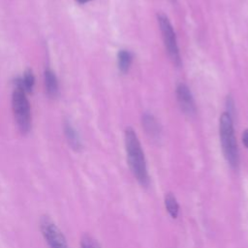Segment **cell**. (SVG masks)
<instances>
[{
	"mask_svg": "<svg viewBox=\"0 0 248 248\" xmlns=\"http://www.w3.org/2000/svg\"><path fill=\"white\" fill-rule=\"evenodd\" d=\"M124 143L130 169L138 182L146 187L149 184L147 164L140 140L132 127H127L124 133Z\"/></svg>",
	"mask_w": 248,
	"mask_h": 248,
	"instance_id": "6da1fadb",
	"label": "cell"
},
{
	"mask_svg": "<svg viewBox=\"0 0 248 248\" xmlns=\"http://www.w3.org/2000/svg\"><path fill=\"white\" fill-rule=\"evenodd\" d=\"M219 137L226 161L232 169H237L239 166V151L232 116L227 111H224L219 119Z\"/></svg>",
	"mask_w": 248,
	"mask_h": 248,
	"instance_id": "7a4b0ae2",
	"label": "cell"
},
{
	"mask_svg": "<svg viewBox=\"0 0 248 248\" xmlns=\"http://www.w3.org/2000/svg\"><path fill=\"white\" fill-rule=\"evenodd\" d=\"M16 87L12 95V108L16 125L21 134H27L31 128V108L21 78L15 80Z\"/></svg>",
	"mask_w": 248,
	"mask_h": 248,
	"instance_id": "3957f363",
	"label": "cell"
},
{
	"mask_svg": "<svg viewBox=\"0 0 248 248\" xmlns=\"http://www.w3.org/2000/svg\"><path fill=\"white\" fill-rule=\"evenodd\" d=\"M157 21L162 34L166 51L168 52V55L172 63L178 67L181 65V58L176 35L173 30L172 24L170 23L169 17L164 14L157 15Z\"/></svg>",
	"mask_w": 248,
	"mask_h": 248,
	"instance_id": "277c9868",
	"label": "cell"
},
{
	"mask_svg": "<svg viewBox=\"0 0 248 248\" xmlns=\"http://www.w3.org/2000/svg\"><path fill=\"white\" fill-rule=\"evenodd\" d=\"M40 229L49 248H69L63 233L48 216L41 218Z\"/></svg>",
	"mask_w": 248,
	"mask_h": 248,
	"instance_id": "5b68a950",
	"label": "cell"
},
{
	"mask_svg": "<svg viewBox=\"0 0 248 248\" xmlns=\"http://www.w3.org/2000/svg\"><path fill=\"white\" fill-rule=\"evenodd\" d=\"M175 95L181 111L189 117L195 115L197 110L196 104L193 94L187 84L183 82L178 83L175 88Z\"/></svg>",
	"mask_w": 248,
	"mask_h": 248,
	"instance_id": "8992f818",
	"label": "cell"
},
{
	"mask_svg": "<svg viewBox=\"0 0 248 248\" xmlns=\"http://www.w3.org/2000/svg\"><path fill=\"white\" fill-rule=\"evenodd\" d=\"M141 122H142V127L144 131L150 138H152L153 140L159 139L161 135V127L157 119L154 117V115L145 112L142 115Z\"/></svg>",
	"mask_w": 248,
	"mask_h": 248,
	"instance_id": "52a82bcc",
	"label": "cell"
},
{
	"mask_svg": "<svg viewBox=\"0 0 248 248\" xmlns=\"http://www.w3.org/2000/svg\"><path fill=\"white\" fill-rule=\"evenodd\" d=\"M64 133L67 139L69 145L76 151H79L82 148V143L80 140V137L74 126L71 124L70 121L66 120L64 122Z\"/></svg>",
	"mask_w": 248,
	"mask_h": 248,
	"instance_id": "ba28073f",
	"label": "cell"
},
{
	"mask_svg": "<svg viewBox=\"0 0 248 248\" xmlns=\"http://www.w3.org/2000/svg\"><path fill=\"white\" fill-rule=\"evenodd\" d=\"M44 78H45V87H46V94L50 98H55L58 95V91H59L58 79L56 78L55 73L50 69H46Z\"/></svg>",
	"mask_w": 248,
	"mask_h": 248,
	"instance_id": "9c48e42d",
	"label": "cell"
},
{
	"mask_svg": "<svg viewBox=\"0 0 248 248\" xmlns=\"http://www.w3.org/2000/svg\"><path fill=\"white\" fill-rule=\"evenodd\" d=\"M133 62V55L127 49H119L117 52V68L120 73L127 74Z\"/></svg>",
	"mask_w": 248,
	"mask_h": 248,
	"instance_id": "30bf717a",
	"label": "cell"
},
{
	"mask_svg": "<svg viewBox=\"0 0 248 248\" xmlns=\"http://www.w3.org/2000/svg\"><path fill=\"white\" fill-rule=\"evenodd\" d=\"M165 206L169 212V214L172 218H176L179 211V205L176 201V198L172 195V193H168L165 196Z\"/></svg>",
	"mask_w": 248,
	"mask_h": 248,
	"instance_id": "8fae6325",
	"label": "cell"
},
{
	"mask_svg": "<svg viewBox=\"0 0 248 248\" xmlns=\"http://www.w3.org/2000/svg\"><path fill=\"white\" fill-rule=\"evenodd\" d=\"M23 89L25 92L31 93L33 91L34 85H35V77L33 75V72L30 69H27L24 74L23 78H21Z\"/></svg>",
	"mask_w": 248,
	"mask_h": 248,
	"instance_id": "7c38bea8",
	"label": "cell"
},
{
	"mask_svg": "<svg viewBox=\"0 0 248 248\" xmlns=\"http://www.w3.org/2000/svg\"><path fill=\"white\" fill-rule=\"evenodd\" d=\"M80 247L81 248H101L98 241L95 238H93L91 235H88V234H84L81 237Z\"/></svg>",
	"mask_w": 248,
	"mask_h": 248,
	"instance_id": "4fadbf2b",
	"label": "cell"
},
{
	"mask_svg": "<svg viewBox=\"0 0 248 248\" xmlns=\"http://www.w3.org/2000/svg\"><path fill=\"white\" fill-rule=\"evenodd\" d=\"M226 108H227V112L229 114H231L232 116L233 114V111H234V102L232 100V98L231 96H228L227 97V100H226Z\"/></svg>",
	"mask_w": 248,
	"mask_h": 248,
	"instance_id": "5bb4252c",
	"label": "cell"
},
{
	"mask_svg": "<svg viewBox=\"0 0 248 248\" xmlns=\"http://www.w3.org/2000/svg\"><path fill=\"white\" fill-rule=\"evenodd\" d=\"M242 142L244 146L248 148V129L244 130L242 133Z\"/></svg>",
	"mask_w": 248,
	"mask_h": 248,
	"instance_id": "9a60e30c",
	"label": "cell"
},
{
	"mask_svg": "<svg viewBox=\"0 0 248 248\" xmlns=\"http://www.w3.org/2000/svg\"><path fill=\"white\" fill-rule=\"evenodd\" d=\"M90 1H92V0H76V2L77 3H78V4H85V3H88V2H90Z\"/></svg>",
	"mask_w": 248,
	"mask_h": 248,
	"instance_id": "2e32d148",
	"label": "cell"
}]
</instances>
